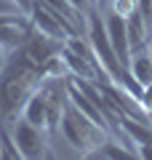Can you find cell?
<instances>
[{
    "label": "cell",
    "mask_w": 152,
    "mask_h": 160,
    "mask_svg": "<svg viewBox=\"0 0 152 160\" xmlns=\"http://www.w3.org/2000/svg\"><path fill=\"white\" fill-rule=\"evenodd\" d=\"M16 158H22V152L13 139L11 123H0V160H16Z\"/></svg>",
    "instance_id": "8"
},
{
    "label": "cell",
    "mask_w": 152,
    "mask_h": 160,
    "mask_svg": "<svg viewBox=\"0 0 152 160\" xmlns=\"http://www.w3.org/2000/svg\"><path fill=\"white\" fill-rule=\"evenodd\" d=\"M0 13H24L13 0H0Z\"/></svg>",
    "instance_id": "13"
},
{
    "label": "cell",
    "mask_w": 152,
    "mask_h": 160,
    "mask_svg": "<svg viewBox=\"0 0 152 160\" xmlns=\"http://www.w3.org/2000/svg\"><path fill=\"white\" fill-rule=\"evenodd\" d=\"M104 24H107V35H109V43H112L118 59L128 67V62H131V40H128V29H125V16L109 11V16H107Z\"/></svg>",
    "instance_id": "5"
},
{
    "label": "cell",
    "mask_w": 152,
    "mask_h": 160,
    "mask_svg": "<svg viewBox=\"0 0 152 160\" xmlns=\"http://www.w3.org/2000/svg\"><path fill=\"white\" fill-rule=\"evenodd\" d=\"M29 22H32V27L38 32H43L45 38L59 40V43H64L69 35H78V27L69 19H64L59 11H53L51 6L40 3V0H35L32 11H29Z\"/></svg>",
    "instance_id": "2"
},
{
    "label": "cell",
    "mask_w": 152,
    "mask_h": 160,
    "mask_svg": "<svg viewBox=\"0 0 152 160\" xmlns=\"http://www.w3.org/2000/svg\"><path fill=\"white\" fill-rule=\"evenodd\" d=\"M94 155H96V158H139L136 149H131L128 144L120 142V139H107Z\"/></svg>",
    "instance_id": "9"
},
{
    "label": "cell",
    "mask_w": 152,
    "mask_h": 160,
    "mask_svg": "<svg viewBox=\"0 0 152 160\" xmlns=\"http://www.w3.org/2000/svg\"><path fill=\"white\" fill-rule=\"evenodd\" d=\"M109 6V0H96V11H104Z\"/></svg>",
    "instance_id": "17"
},
{
    "label": "cell",
    "mask_w": 152,
    "mask_h": 160,
    "mask_svg": "<svg viewBox=\"0 0 152 160\" xmlns=\"http://www.w3.org/2000/svg\"><path fill=\"white\" fill-rule=\"evenodd\" d=\"M139 11L149 19V16H152V0H139Z\"/></svg>",
    "instance_id": "14"
},
{
    "label": "cell",
    "mask_w": 152,
    "mask_h": 160,
    "mask_svg": "<svg viewBox=\"0 0 152 160\" xmlns=\"http://www.w3.org/2000/svg\"><path fill=\"white\" fill-rule=\"evenodd\" d=\"M109 11L120 16H131L134 11H139V0H109Z\"/></svg>",
    "instance_id": "10"
},
{
    "label": "cell",
    "mask_w": 152,
    "mask_h": 160,
    "mask_svg": "<svg viewBox=\"0 0 152 160\" xmlns=\"http://www.w3.org/2000/svg\"><path fill=\"white\" fill-rule=\"evenodd\" d=\"M128 72L134 75V80H136V83H141V86L152 83V56H149V51H136V53H131Z\"/></svg>",
    "instance_id": "7"
},
{
    "label": "cell",
    "mask_w": 152,
    "mask_h": 160,
    "mask_svg": "<svg viewBox=\"0 0 152 160\" xmlns=\"http://www.w3.org/2000/svg\"><path fill=\"white\" fill-rule=\"evenodd\" d=\"M13 3H16V6L22 8L27 16H29V11H32V6H35V0H13Z\"/></svg>",
    "instance_id": "16"
},
{
    "label": "cell",
    "mask_w": 152,
    "mask_h": 160,
    "mask_svg": "<svg viewBox=\"0 0 152 160\" xmlns=\"http://www.w3.org/2000/svg\"><path fill=\"white\" fill-rule=\"evenodd\" d=\"M67 3L75 8V11H80V13H88L91 8H96V0H67Z\"/></svg>",
    "instance_id": "12"
},
{
    "label": "cell",
    "mask_w": 152,
    "mask_h": 160,
    "mask_svg": "<svg viewBox=\"0 0 152 160\" xmlns=\"http://www.w3.org/2000/svg\"><path fill=\"white\" fill-rule=\"evenodd\" d=\"M139 104H141V107H144V112H147V115H152V83H147V86L141 88Z\"/></svg>",
    "instance_id": "11"
},
{
    "label": "cell",
    "mask_w": 152,
    "mask_h": 160,
    "mask_svg": "<svg viewBox=\"0 0 152 160\" xmlns=\"http://www.w3.org/2000/svg\"><path fill=\"white\" fill-rule=\"evenodd\" d=\"M8 56H11V53H8L3 46H0V75L6 72V67H8Z\"/></svg>",
    "instance_id": "15"
},
{
    "label": "cell",
    "mask_w": 152,
    "mask_h": 160,
    "mask_svg": "<svg viewBox=\"0 0 152 160\" xmlns=\"http://www.w3.org/2000/svg\"><path fill=\"white\" fill-rule=\"evenodd\" d=\"M11 131H13V139L19 144L22 158L38 160V158H45L48 155V144H45V131L43 128L32 126L24 118H16V123H11Z\"/></svg>",
    "instance_id": "3"
},
{
    "label": "cell",
    "mask_w": 152,
    "mask_h": 160,
    "mask_svg": "<svg viewBox=\"0 0 152 160\" xmlns=\"http://www.w3.org/2000/svg\"><path fill=\"white\" fill-rule=\"evenodd\" d=\"M22 118L29 120L32 126H38V128H43V131L53 133V126H51V104H48V96H45L43 86H38L32 93H29V99L24 102Z\"/></svg>",
    "instance_id": "4"
},
{
    "label": "cell",
    "mask_w": 152,
    "mask_h": 160,
    "mask_svg": "<svg viewBox=\"0 0 152 160\" xmlns=\"http://www.w3.org/2000/svg\"><path fill=\"white\" fill-rule=\"evenodd\" d=\"M59 128H62L64 139H67L80 155H94L101 144L107 142V128L99 126V123H94L88 115H83L69 99H67V104H64Z\"/></svg>",
    "instance_id": "1"
},
{
    "label": "cell",
    "mask_w": 152,
    "mask_h": 160,
    "mask_svg": "<svg viewBox=\"0 0 152 160\" xmlns=\"http://www.w3.org/2000/svg\"><path fill=\"white\" fill-rule=\"evenodd\" d=\"M125 29H128V40H131V53L136 51H147V16L141 11H134L131 16H125Z\"/></svg>",
    "instance_id": "6"
},
{
    "label": "cell",
    "mask_w": 152,
    "mask_h": 160,
    "mask_svg": "<svg viewBox=\"0 0 152 160\" xmlns=\"http://www.w3.org/2000/svg\"><path fill=\"white\" fill-rule=\"evenodd\" d=\"M147 51H149V56H152V38H149V43H147Z\"/></svg>",
    "instance_id": "18"
},
{
    "label": "cell",
    "mask_w": 152,
    "mask_h": 160,
    "mask_svg": "<svg viewBox=\"0 0 152 160\" xmlns=\"http://www.w3.org/2000/svg\"><path fill=\"white\" fill-rule=\"evenodd\" d=\"M149 123H152V115H149Z\"/></svg>",
    "instance_id": "19"
}]
</instances>
